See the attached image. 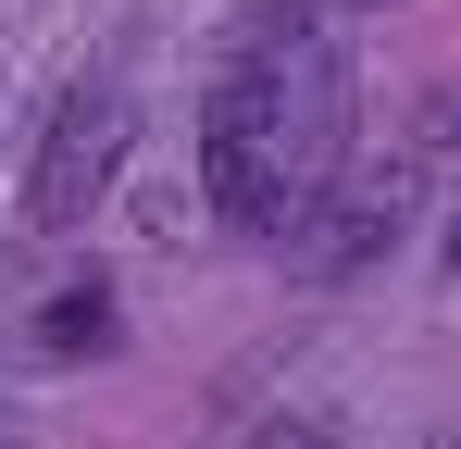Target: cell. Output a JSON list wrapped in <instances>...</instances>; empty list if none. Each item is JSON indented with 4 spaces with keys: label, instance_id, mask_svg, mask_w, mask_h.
Masks as SVG:
<instances>
[{
    "label": "cell",
    "instance_id": "obj_4",
    "mask_svg": "<svg viewBox=\"0 0 461 449\" xmlns=\"http://www.w3.org/2000/svg\"><path fill=\"white\" fill-rule=\"evenodd\" d=\"M38 350H113V288H100V275L50 288V312H38Z\"/></svg>",
    "mask_w": 461,
    "mask_h": 449
},
{
    "label": "cell",
    "instance_id": "obj_3",
    "mask_svg": "<svg viewBox=\"0 0 461 449\" xmlns=\"http://www.w3.org/2000/svg\"><path fill=\"white\" fill-rule=\"evenodd\" d=\"M399 224H411V162L375 175V188H349V200H324V224L300 237V275H375L399 250Z\"/></svg>",
    "mask_w": 461,
    "mask_h": 449
},
{
    "label": "cell",
    "instance_id": "obj_6",
    "mask_svg": "<svg viewBox=\"0 0 461 449\" xmlns=\"http://www.w3.org/2000/svg\"><path fill=\"white\" fill-rule=\"evenodd\" d=\"M262 449H337V437H324V425H275Z\"/></svg>",
    "mask_w": 461,
    "mask_h": 449
},
{
    "label": "cell",
    "instance_id": "obj_1",
    "mask_svg": "<svg viewBox=\"0 0 461 449\" xmlns=\"http://www.w3.org/2000/svg\"><path fill=\"white\" fill-rule=\"evenodd\" d=\"M349 162V75L324 38V0H262L237 13V63L200 100V175L212 213L249 237H312Z\"/></svg>",
    "mask_w": 461,
    "mask_h": 449
},
{
    "label": "cell",
    "instance_id": "obj_7",
    "mask_svg": "<svg viewBox=\"0 0 461 449\" xmlns=\"http://www.w3.org/2000/svg\"><path fill=\"white\" fill-rule=\"evenodd\" d=\"M437 262H449V275H461V213H449V237H437Z\"/></svg>",
    "mask_w": 461,
    "mask_h": 449
},
{
    "label": "cell",
    "instance_id": "obj_2",
    "mask_svg": "<svg viewBox=\"0 0 461 449\" xmlns=\"http://www.w3.org/2000/svg\"><path fill=\"white\" fill-rule=\"evenodd\" d=\"M125 75H76L63 100H50V138H38V175H25V213L50 224V237H76L100 213V188L125 175Z\"/></svg>",
    "mask_w": 461,
    "mask_h": 449
},
{
    "label": "cell",
    "instance_id": "obj_8",
    "mask_svg": "<svg viewBox=\"0 0 461 449\" xmlns=\"http://www.w3.org/2000/svg\"><path fill=\"white\" fill-rule=\"evenodd\" d=\"M324 13H399V0H324Z\"/></svg>",
    "mask_w": 461,
    "mask_h": 449
},
{
    "label": "cell",
    "instance_id": "obj_5",
    "mask_svg": "<svg viewBox=\"0 0 461 449\" xmlns=\"http://www.w3.org/2000/svg\"><path fill=\"white\" fill-rule=\"evenodd\" d=\"M411 150H461V75L424 87V113H411Z\"/></svg>",
    "mask_w": 461,
    "mask_h": 449
},
{
    "label": "cell",
    "instance_id": "obj_9",
    "mask_svg": "<svg viewBox=\"0 0 461 449\" xmlns=\"http://www.w3.org/2000/svg\"><path fill=\"white\" fill-rule=\"evenodd\" d=\"M411 449H461V437H411Z\"/></svg>",
    "mask_w": 461,
    "mask_h": 449
}]
</instances>
